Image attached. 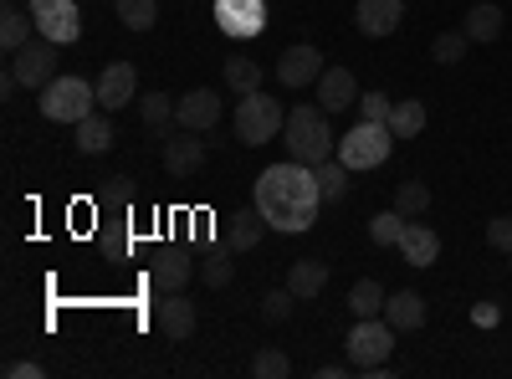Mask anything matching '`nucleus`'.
I'll use <instances>...</instances> for the list:
<instances>
[{
    "label": "nucleus",
    "instance_id": "nucleus-11",
    "mask_svg": "<svg viewBox=\"0 0 512 379\" xmlns=\"http://www.w3.org/2000/svg\"><path fill=\"white\" fill-rule=\"evenodd\" d=\"M134 98H139V72H134V62H108L103 77H98V108L118 113V108H128Z\"/></svg>",
    "mask_w": 512,
    "mask_h": 379
},
{
    "label": "nucleus",
    "instance_id": "nucleus-13",
    "mask_svg": "<svg viewBox=\"0 0 512 379\" xmlns=\"http://www.w3.org/2000/svg\"><path fill=\"white\" fill-rule=\"evenodd\" d=\"M354 21H359L364 36H395L400 21H405V0H359Z\"/></svg>",
    "mask_w": 512,
    "mask_h": 379
},
{
    "label": "nucleus",
    "instance_id": "nucleus-6",
    "mask_svg": "<svg viewBox=\"0 0 512 379\" xmlns=\"http://www.w3.org/2000/svg\"><path fill=\"white\" fill-rule=\"evenodd\" d=\"M282 123H287V113H282V103L267 98V93H246V98L236 103V139L251 144V149L267 144V139H277Z\"/></svg>",
    "mask_w": 512,
    "mask_h": 379
},
{
    "label": "nucleus",
    "instance_id": "nucleus-20",
    "mask_svg": "<svg viewBox=\"0 0 512 379\" xmlns=\"http://www.w3.org/2000/svg\"><path fill=\"white\" fill-rule=\"evenodd\" d=\"M384 318H390L400 333H410V328H425V298L420 292H390V303H384Z\"/></svg>",
    "mask_w": 512,
    "mask_h": 379
},
{
    "label": "nucleus",
    "instance_id": "nucleus-15",
    "mask_svg": "<svg viewBox=\"0 0 512 379\" xmlns=\"http://www.w3.org/2000/svg\"><path fill=\"white\" fill-rule=\"evenodd\" d=\"M354 98H359L354 72L349 67H323V77H318V108L344 113V108H354Z\"/></svg>",
    "mask_w": 512,
    "mask_h": 379
},
{
    "label": "nucleus",
    "instance_id": "nucleus-21",
    "mask_svg": "<svg viewBox=\"0 0 512 379\" xmlns=\"http://www.w3.org/2000/svg\"><path fill=\"white\" fill-rule=\"evenodd\" d=\"M31 26H36V16L21 11L16 0H6V11H0V47H6V52H21L26 41H31Z\"/></svg>",
    "mask_w": 512,
    "mask_h": 379
},
{
    "label": "nucleus",
    "instance_id": "nucleus-23",
    "mask_svg": "<svg viewBox=\"0 0 512 379\" xmlns=\"http://www.w3.org/2000/svg\"><path fill=\"white\" fill-rule=\"evenodd\" d=\"M267 231H272V226H267V216H262L256 205H246V210H236V216H231V246H236V251H251Z\"/></svg>",
    "mask_w": 512,
    "mask_h": 379
},
{
    "label": "nucleus",
    "instance_id": "nucleus-25",
    "mask_svg": "<svg viewBox=\"0 0 512 379\" xmlns=\"http://www.w3.org/2000/svg\"><path fill=\"white\" fill-rule=\"evenodd\" d=\"M461 31H466V41H497L502 36V11L492 6V0H482V6L466 11Z\"/></svg>",
    "mask_w": 512,
    "mask_h": 379
},
{
    "label": "nucleus",
    "instance_id": "nucleus-17",
    "mask_svg": "<svg viewBox=\"0 0 512 379\" xmlns=\"http://www.w3.org/2000/svg\"><path fill=\"white\" fill-rule=\"evenodd\" d=\"M400 257L410 267H431L441 257V236L431 226H420V221H405V236H400Z\"/></svg>",
    "mask_w": 512,
    "mask_h": 379
},
{
    "label": "nucleus",
    "instance_id": "nucleus-16",
    "mask_svg": "<svg viewBox=\"0 0 512 379\" xmlns=\"http://www.w3.org/2000/svg\"><path fill=\"white\" fill-rule=\"evenodd\" d=\"M159 333H164L169 344L190 339V333H195V303L180 298V292H169V298L159 303Z\"/></svg>",
    "mask_w": 512,
    "mask_h": 379
},
{
    "label": "nucleus",
    "instance_id": "nucleus-14",
    "mask_svg": "<svg viewBox=\"0 0 512 379\" xmlns=\"http://www.w3.org/2000/svg\"><path fill=\"white\" fill-rule=\"evenodd\" d=\"M205 164V139H195V129H185L180 139H164V170L175 180H190Z\"/></svg>",
    "mask_w": 512,
    "mask_h": 379
},
{
    "label": "nucleus",
    "instance_id": "nucleus-26",
    "mask_svg": "<svg viewBox=\"0 0 512 379\" xmlns=\"http://www.w3.org/2000/svg\"><path fill=\"white\" fill-rule=\"evenodd\" d=\"M139 113H144V123L154 129V139H164L169 123H175V98H169V93H144L139 98Z\"/></svg>",
    "mask_w": 512,
    "mask_h": 379
},
{
    "label": "nucleus",
    "instance_id": "nucleus-28",
    "mask_svg": "<svg viewBox=\"0 0 512 379\" xmlns=\"http://www.w3.org/2000/svg\"><path fill=\"white\" fill-rule=\"evenodd\" d=\"M113 11L128 31H154L159 21V0H113Z\"/></svg>",
    "mask_w": 512,
    "mask_h": 379
},
{
    "label": "nucleus",
    "instance_id": "nucleus-27",
    "mask_svg": "<svg viewBox=\"0 0 512 379\" xmlns=\"http://www.w3.org/2000/svg\"><path fill=\"white\" fill-rule=\"evenodd\" d=\"M420 129H425V103L400 98L395 113H390V134H395V139H420Z\"/></svg>",
    "mask_w": 512,
    "mask_h": 379
},
{
    "label": "nucleus",
    "instance_id": "nucleus-9",
    "mask_svg": "<svg viewBox=\"0 0 512 379\" xmlns=\"http://www.w3.org/2000/svg\"><path fill=\"white\" fill-rule=\"evenodd\" d=\"M216 21L226 36L246 41V36H262L267 26V0H216Z\"/></svg>",
    "mask_w": 512,
    "mask_h": 379
},
{
    "label": "nucleus",
    "instance_id": "nucleus-1",
    "mask_svg": "<svg viewBox=\"0 0 512 379\" xmlns=\"http://www.w3.org/2000/svg\"><path fill=\"white\" fill-rule=\"evenodd\" d=\"M251 205L267 216L272 231H282V236H303V231L318 221V205H323L318 170H313V164H303V159L267 164L262 180H256Z\"/></svg>",
    "mask_w": 512,
    "mask_h": 379
},
{
    "label": "nucleus",
    "instance_id": "nucleus-35",
    "mask_svg": "<svg viewBox=\"0 0 512 379\" xmlns=\"http://www.w3.org/2000/svg\"><path fill=\"white\" fill-rule=\"evenodd\" d=\"M200 277H205V287H226L231 282V251H210L200 262Z\"/></svg>",
    "mask_w": 512,
    "mask_h": 379
},
{
    "label": "nucleus",
    "instance_id": "nucleus-33",
    "mask_svg": "<svg viewBox=\"0 0 512 379\" xmlns=\"http://www.w3.org/2000/svg\"><path fill=\"white\" fill-rule=\"evenodd\" d=\"M466 47H472V41H466V31H441L436 47H431V57H436L441 67H456V62L466 57Z\"/></svg>",
    "mask_w": 512,
    "mask_h": 379
},
{
    "label": "nucleus",
    "instance_id": "nucleus-10",
    "mask_svg": "<svg viewBox=\"0 0 512 379\" xmlns=\"http://www.w3.org/2000/svg\"><path fill=\"white\" fill-rule=\"evenodd\" d=\"M323 77V52L308 47V41H297V47H287L277 57V82L282 88H308V82Z\"/></svg>",
    "mask_w": 512,
    "mask_h": 379
},
{
    "label": "nucleus",
    "instance_id": "nucleus-38",
    "mask_svg": "<svg viewBox=\"0 0 512 379\" xmlns=\"http://www.w3.org/2000/svg\"><path fill=\"white\" fill-rule=\"evenodd\" d=\"M487 246H497V251H507V257H512V216H497L487 226Z\"/></svg>",
    "mask_w": 512,
    "mask_h": 379
},
{
    "label": "nucleus",
    "instance_id": "nucleus-22",
    "mask_svg": "<svg viewBox=\"0 0 512 379\" xmlns=\"http://www.w3.org/2000/svg\"><path fill=\"white\" fill-rule=\"evenodd\" d=\"M77 129V149L82 154H103L108 144H113V118H108V108L103 113H88L82 123H72Z\"/></svg>",
    "mask_w": 512,
    "mask_h": 379
},
{
    "label": "nucleus",
    "instance_id": "nucleus-2",
    "mask_svg": "<svg viewBox=\"0 0 512 379\" xmlns=\"http://www.w3.org/2000/svg\"><path fill=\"white\" fill-rule=\"evenodd\" d=\"M282 144L292 159H303V164H318L333 159V129H328V108H292L287 123H282Z\"/></svg>",
    "mask_w": 512,
    "mask_h": 379
},
{
    "label": "nucleus",
    "instance_id": "nucleus-30",
    "mask_svg": "<svg viewBox=\"0 0 512 379\" xmlns=\"http://www.w3.org/2000/svg\"><path fill=\"white\" fill-rule=\"evenodd\" d=\"M349 164L344 159H323L318 164V190H323V200H344L349 195Z\"/></svg>",
    "mask_w": 512,
    "mask_h": 379
},
{
    "label": "nucleus",
    "instance_id": "nucleus-4",
    "mask_svg": "<svg viewBox=\"0 0 512 379\" xmlns=\"http://www.w3.org/2000/svg\"><path fill=\"white\" fill-rule=\"evenodd\" d=\"M395 323L390 318H354V328H349V339H344V349H349V364L359 369V374H369V369H384V359H390V349H395Z\"/></svg>",
    "mask_w": 512,
    "mask_h": 379
},
{
    "label": "nucleus",
    "instance_id": "nucleus-39",
    "mask_svg": "<svg viewBox=\"0 0 512 379\" xmlns=\"http://www.w3.org/2000/svg\"><path fill=\"white\" fill-rule=\"evenodd\" d=\"M6 374L11 379H41V364L36 359H16V364H6Z\"/></svg>",
    "mask_w": 512,
    "mask_h": 379
},
{
    "label": "nucleus",
    "instance_id": "nucleus-37",
    "mask_svg": "<svg viewBox=\"0 0 512 379\" xmlns=\"http://www.w3.org/2000/svg\"><path fill=\"white\" fill-rule=\"evenodd\" d=\"M292 303H297V298H292V287L267 292V298H262V318H267V323H282V318L292 313Z\"/></svg>",
    "mask_w": 512,
    "mask_h": 379
},
{
    "label": "nucleus",
    "instance_id": "nucleus-19",
    "mask_svg": "<svg viewBox=\"0 0 512 379\" xmlns=\"http://www.w3.org/2000/svg\"><path fill=\"white\" fill-rule=\"evenodd\" d=\"M287 287H292V298H297V303H308V298H318V292L328 287V267H323L318 257L292 262V272H287Z\"/></svg>",
    "mask_w": 512,
    "mask_h": 379
},
{
    "label": "nucleus",
    "instance_id": "nucleus-7",
    "mask_svg": "<svg viewBox=\"0 0 512 379\" xmlns=\"http://www.w3.org/2000/svg\"><path fill=\"white\" fill-rule=\"evenodd\" d=\"M11 72H16L21 88H36V93H41V88L57 77V41H47V36L26 41L21 52H11Z\"/></svg>",
    "mask_w": 512,
    "mask_h": 379
},
{
    "label": "nucleus",
    "instance_id": "nucleus-12",
    "mask_svg": "<svg viewBox=\"0 0 512 379\" xmlns=\"http://www.w3.org/2000/svg\"><path fill=\"white\" fill-rule=\"evenodd\" d=\"M175 123H180V129H195V134L216 129V123H221V98L210 88H190L185 98H175Z\"/></svg>",
    "mask_w": 512,
    "mask_h": 379
},
{
    "label": "nucleus",
    "instance_id": "nucleus-29",
    "mask_svg": "<svg viewBox=\"0 0 512 379\" xmlns=\"http://www.w3.org/2000/svg\"><path fill=\"white\" fill-rule=\"evenodd\" d=\"M262 62H251V57H231L226 62V82H231V88L246 98V93H262Z\"/></svg>",
    "mask_w": 512,
    "mask_h": 379
},
{
    "label": "nucleus",
    "instance_id": "nucleus-31",
    "mask_svg": "<svg viewBox=\"0 0 512 379\" xmlns=\"http://www.w3.org/2000/svg\"><path fill=\"white\" fill-rule=\"evenodd\" d=\"M395 210L405 221H415V216H425V210H431V190H425L420 180H405L400 190H395Z\"/></svg>",
    "mask_w": 512,
    "mask_h": 379
},
{
    "label": "nucleus",
    "instance_id": "nucleus-24",
    "mask_svg": "<svg viewBox=\"0 0 512 379\" xmlns=\"http://www.w3.org/2000/svg\"><path fill=\"white\" fill-rule=\"evenodd\" d=\"M384 303H390V292H384L374 277H359V282L349 287V313H354V318H379Z\"/></svg>",
    "mask_w": 512,
    "mask_h": 379
},
{
    "label": "nucleus",
    "instance_id": "nucleus-8",
    "mask_svg": "<svg viewBox=\"0 0 512 379\" xmlns=\"http://www.w3.org/2000/svg\"><path fill=\"white\" fill-rule=\"evenodd\" d=\"M26 11L36 16V36L57 41V47H67V41H77V36H82V16H77L72 0H31Z\"/></svg>",
    "mask_w": 512,
    "mask_h": 379
},
{
    "label": "nucleus",
    "instance_id": "nucleus-3",
    "mask_svg": "<svg viewBox=\"0 0 512 379\" xmlns=\"http://www.w3.org/2000/svg\"><path fill=\"white\" fill-rule=\"evenodd\" d=\"M41 113L52 123H82L88 113H98V82H82V77H52L41 88Z\"/></svg>",
    "mask_w": 512,
    "mask_h": 379
},
{
    "label": "nucleus",
    "instance_id": "nucleus-40",
    "mask_svg": "<svg viewBox=\"0 0 512 379\" xmlns=\"http://www.w3.org/2000/svg\"><path fill=\"white\" fill-rule=\"evenodd\" d=\"M472 318H477V323H482V328H492V323H497V318H502V313H497V308H492V303H477V313H472Z\"/></svg>",
    "mask_w": 512,
    "mask_h": 379
},
{
    "label": "nucleus",
    "instance_id": "nucleus-5",
    "mask_svg": "<svg viewBox=\"0 0 512 379\" xmlns=\"http://www.w3.org/2000/svg\"><path fill=\"white\" fill-rule=\"evenodd\" d=\"M390 149H395V134H390V123H354V129L338 139V159L349 164V170L359 175V170H379L384 159H390Z\"/></svg>",
    "mask_w": 512,
    "mask_h": 379
},
{
    "label": "nucleus",
    "instance_id": "nucleus-34",
    "mask_svg": "<svg viewBox=\"0 0 512 379\" xmlns=\"http://www.w3.org/2000/svg\"><path fill=\"white\" fill-rule=\"evenodd\" d=\"M251 374H256V379H287V374H292V364H287V354H282V349H262V354L251 359Z\"/></svg>",
    "mask_w": 512,
    "mask_h": 379
},
{
    "label": "nucleus",
    "instance_id": "nucleus-32",
    "mask_svg": "<svg viewBox=\"0 0 512 379\" xmlns=\"http://www.w3.org/2000/svg\"><path fill=\"white\" fill-rule=\"evenodd\" d=\"M400 236H405V216H400V210H384V216L369 221V241L374 246H400Z\"/></svg>",
    "mask_w": 512,
    "mask_h": 379
},
{
    "label": "nucleus",
    "instance_id": "nucleus-36",
    "mask_svg": "<svg viewBox=\"0 0 512 379\" xmlns=\"http://www.w3.org/2000/svg\"><path fill=\"white\" fill-rule=\"evenodd\" d=\"M390 113H395L390 93H364V98H359V118H364V123H390Z\"/></svg>",
    "mask_w": 512,
    "mask_h": 379
},
{
    "label": "nucleus",
    "instance_id": "nucleus-41",
    "mask_svg": "<svg viewBox=\"0 0 512 379\" xmlns=\"http://www.w3.org/2000/svg\"><path fill=\"white\" fill-rule=\"evenodd\" d=\"M349 369H354V364H323V369H318V374H323V379H344V374H349Z\"/></svg>",
    "mask_w": 512,
    "mask_h": 379
},
{
    "label": "nucleus",
    "instance_id": "nucleus-18",
    "mask_svg": "<svg viewBox=\"0 0 512 379\" xmlns=\"http://www.w3.org/2000/svg\"><path fill=\"white\" fill-rule=\"evenodd\" d=\"M190 277H195V262L185 257V251H159L154 257V287L159 292H180Z\"/></svg>",
    "mask_w": 512,
    "mask_h": 379
}]
</instances>
